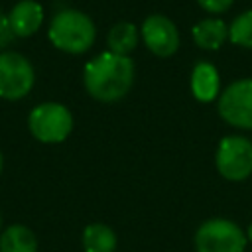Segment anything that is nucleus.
Wrapping results in <instances>:
<instances>
[{
  "label": "nucleus",
  "mask_w": 252,
  "mask_h": 252,
  "mask_svg": "<svg viewBox=\"0 0 252 252\" xmlns=\"http://www.w3.org/2000/svg\"><path fill=\"white\" fill-rule=\"evenodd\" d=\"M138 39H140V32H138V28L134 24L118 22V24H114L110 28V32L106 35L108 51H112L116 55H128L138 45Z\"/></svg>",
  "instance_id": "13"
},
{
  "label": "nucleus",
  "mask_w": 252,
  "mask_h": 252,
  "mask_svg": "<svg viewBox=\"0 0 252 252\" xmlns=\"http://www.w3.org/2000/svg\"><path fill=\"white\" fill-rule=\"evenodd\" d=\"M142 39L158 57H171L179 47V32L163 14H152L142 24Z\"/></svg>",
  "instance_id": "8"
},
{
  "label": "nucleus",
  "mask_w": 252,
  "mask_h": 252,
  "mask_svg": "<svg viewBox=\"0 0 252 252\" xmlns=\"http://www.w3.org/2000/svg\"><path fill=\"white\" fill-rule=\"evenodd\" d=\"M14 32L10 28V22H8V16L0 12V49H4L12 39H14Z\"/></svg>",
  "instance_id": "17"
},
{
  "label": "nucleus",
  "mask_w": 252,
  "mask_h": 252,
  "mask_svg": "<svg viewBox=\"0 0 252 252\" xmlns=\"http://www.w3.org/2000/svg\"><path fill=\"white\" fill-rule=\"evenodd\" d=\"M49 41L65 53H85L91 49L96 37L93 20L79 10H61L49 24Z\"/></svg>",
  "instance_id": "2"
},
{
  "label": "nucleus",
  "mask_w": 252,
  "mask_h": 252,
  "mask_svg": "<svg viewBox=\"0 0 252 252\" xmlns=\"http://www.w3.org/2000/svg\"><path fill=\"white\" fill-rule=\"evenodd\" d=\"M32 136L43 144H59L73 130V116L59 102H41L28 116Z\"/></svg>",
  "instance_id": "3"
},
{
  "label": "nucleus",
  "mask_w": 252,
  "mask_h": 252,
  "mask_svg": "<svg viewBox=\"0 0 252 252\" xmlns=\"http://www.w3.org/2000/svg\"><path fill=\"white\" fill-rule=\"evenodd\" d=\"M0 252H37V238L24 224H10L0 234Z\"/></svg>",
  "instance_id": "12"
},
{
  "label": "nucleus",
  "mask_w": 252,
  "mask_h": 252,
  "mask_svg": "<svg viewBox=\"0 0 252 252\" xmlns=\"http://www.w3.org/2000/svg\"><path fill=\"white\" fill-rule=\"evenodd\" d=\"M199 6L211 14H220V12H226L234 0H197Z\"/></svg>",
  "instance_id": "16"
},
{
  "label": "nucleus",
  "mask_w": 252,
  "mask_h": 252,
  "mask_svg": "<svg viewBox=\"0 0 252 252\" xmlns=\"http://www.w3.org/2000/svg\"><path fill=\"white\" fill-rule=\"evenodd\" d=\"M228 39L234 45L252 49V10H246L232 20L228 28Z\"/></svg>",
  "instance_id": "15"
},
{
  "label": "nucleus",
  "mask_w": 252,
  "mask_h": 252,
  "mask_svg": "<svg viewBox=\"0 0 252 252\" xmlns=\"http://www.w3.org/2000/svg\"><path fill=\"white\" fill-rule=\"evenodd\" d=\"M2 165H4V159H2V152H0V173H2Z\"/></svg>",
  "instance_id": "19"
},
{
  "label": "nucleus",
  "mask_w": 252,
  "mask_h": 252,
  "mask_svg": "<svg viewBox=\"0 0 252 252\" xmlns=\"http://www.w3.org/2000/svg\"><path fill=\"white\" fill-rule=\"evenodd\" d=\"M217 171L228 181H242L252 173V142L244 136H224L215 154Z\"/></svg>",
  "instance_id": "5"
},
{
  "label": "nucleus",
  "mask_w": 252,
  "mask_h": 252,
  "mask_svg": "<svg viewBox=\"0 0 252 252\" xmlns=\"http://www.w3.org/2000/svg\"><path fill=\"white\" fill-rule=\"evenodd\" d=\"M83 248L85 252H114L116 234L110 226L102 222H93L83 230Z\"/></svg>",
  "instance_id": "14"
},
{
  "label": "nucleus",
  "mask_w": 252,
  "mask_h": 252,
  "mask_svg": "<svg viewBox=\"0 0 252 252\" xmlns=\"http://www.w3.org/2000/svg\"><path fill=\"white\" fill-rule=\"evenodd\" d=\"M220 77L213 63L199 61L191 71V93L199 102H211L219 96Z\"/></svg>",
  "instance_id": "10"
},
{
  "label": "nucleus",
  "mask_w": 252,
  "mask_h": 252,
  "mask_svg": "<svg viewBox=\"0 0 252 252\" xmlns=\"http://www.w3.org/2000/svg\"><path fill=\"white\" fill-rule=\"evenodd\" d=\"M10 28L16 37L33 35L43 22V8L35 0H20L8 14Z\"/></svg>",
  "instance_id": "9"
},
{
  "label": "nucleus",
  "mask_w": 252,
  "mask_h": 252,
  "mask_svg": "<svg viewBox=\"0 0 252 252\" xmlns=\"http://www.w3.org/2000/svg\"><path fill=\"white\" fill-rule=\"evenodd\" d=\"M0 226H2V219H0Z\"/></svg>",
  "instance_id": "20"
},
{
  "label": "nucleus",
  "mask_w": 252,
  "mask_h": 252,
  "mask_svg": "<svg viewBox=\"0 0 252 252\" xmlns=\"http://www.w3.org/2000/svg\"><path fill=\"white\" fill-rule=\"evenodd\" d=\"M35 81L32 63L16 51L0 53V98L20 100L24 98Z\"/></svg>",
  "instance_id": "6"
},
{
  "label": "nucleus",
  "mask_w": 252,
  "mask_h": 252,
  "mask_svg": "<svg viewBox=\"0 0 252 252\" xmlns=\"http://www.w3.org/2000/svg\"><path fill=\"white\" fill-rule=\"evenodd\" d=\"M87 93L100 102H116L128 94L134 83V61L112 51L93 57L83 71Z\"/></svg>",
  "instance_id": "1"
},
{
  "label": "nucleus",
  "mask_w": 252,
  "mask_h": 252,
  "mask_svg": "<svg viewBox=\"0 0 252 252\" xmlns=\"http://www.w3.org/2000/svg\"><path fill=\"white\" fill-rule=\"evenodd\" d=\"M246 238L252 242V222H250V226H248V230H246Z\"/></svg>",
  "instance_id": "18"
},
{
  "label": "nucleus",
  "mask_w": 252,
  "mask_h": 252,
  "mask_svg": "<svg viewBox=\"0 0 252 252\" xmlns=\"http://www.w3.org/2000/svg\"><path fill=\"white\" fill-rule=\"evenodd\" d=\"M246 234L228 219H209L195 232L197 252H244Z\"/></svg>",
  "instance_id": "4"
},
{
  "label": "nucleus",
  "mask_w": 252,
  "mask_h": 252,
  "mask_svg": "<svg viewBox=\"0 0 252 252\" xmlns=\"http://www.w3.org/2000/svg\"><path fill=\"white\" fill-rule=\"evenodd\" d=\"M219 114L230 126L252 130V79H238L219 94Z\"/></svg>",
  "instance_id": "7"
},
{
  "label": "nucleus",
  "mask_w": 252,
  "mask_h": 252,
  "mask_svg": "<svg viewBox=\"0 0 252 252\" xmlns=\"http://www.w3.org/2000/svg\"><path fill=\"white\" fill-rule=\"evenodd\" d=\"M193 41L201 47V49H209V51H215L219 49L224 39L228 37V28L224 26L222 20H217V18H207V20H201L193 26Z\"/></svg>",
  "instance_id": "11"
}]
</instances>
